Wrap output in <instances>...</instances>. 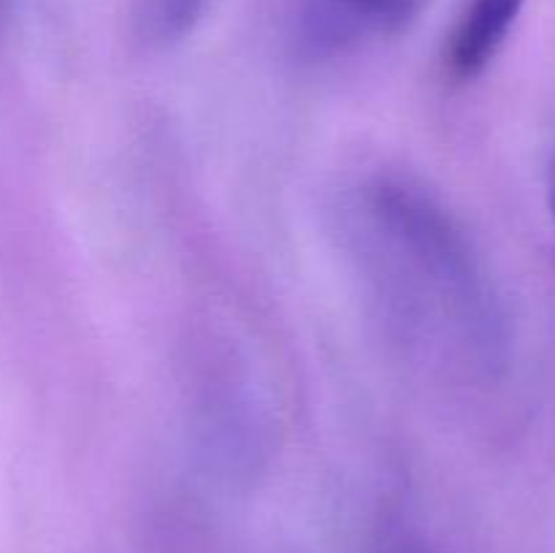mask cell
Segmentation results:
<instances>
[{
    "mask_svg": "<svg viewBox=\"0 0 555 553\" xmlns=\"http://www.w3.org/2000/svg\"><path fill=\"white\" fill-rule=\"evenodd\" d=\"M339 220L369 309L406 361L434 377H480L496 366V293L439 195L404 173H372L347 190Z\"/></svg>",
    "mask_w": 555,
    "mask_h": 553,
    "instance_id": "1",
    "label": "cell"
},
{
    "mask_svg": "<svg viewBox=\"0 0 555 553\" xmlns=\"http://www.w3.org/2000/svg\"><path fill=\"white\" fill-rule=\"evenodd\" d=\"M431 0H298L296 38L309 57H334L410 27Z\"/></svg>",
    "mask_w": 555,
    "mask_h": 553,
    "instance_id": "2",
    "label": "cell"
},
{
    "mask_svg": "<svg viewBox=\"0 0 555 553\" xmlns=\"http://www.w3.org/2000/svg\"><path fill=\"white\" fill-rule=\"evenodd\" d=\"M526 0H469L444 49L448 74L472 81L493 63L513 33Z\"/></svg>",
    "mask_w": 555,
    "mask_h": 553,
    "instance_id": "3",
    "label": "cell"
},
{
    "mask_svg": "<svg viewBox=\"0 0 555 553\" xmlns=\"http://www.w3.org/2000/svg\"><path fill=\"white\" fill-rule=\"evenodd\" d=\"M215 0H135L133 30L146 49H171L190 36Z\"/></svg>",
    "mask_w": 555,
    "mask_h": 553,
    "instance_id": "4",
    "label": "cell"
},
{
    "mask_svg": "<svg viewBox=\"0 0 555 553\" xmlns=\"http://www.w3.org/2000/svg\"><path fill=\"white\" fill-rule=\"evenodd\" d=\"M547 204H551V215L555 222V152L551 157V166H547Z\"/></svg>",
    "mask_w": 555,
    "mask_h": 553,
    "instance_id": "5",
    "label": "cell"
}]
</instances>
